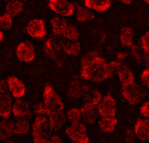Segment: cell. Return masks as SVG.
Here are the masks:
<instances>
[{"label":"cell","mask_w":149,"mask_h":143,"mask_svg":"<svg viewBox=\"0 0 149 143\" xmlns=\"http://www.w3.org/2000/svg\"><path fill=\"white\" fill-rule=\"evenodd\" d=\"M117 122V119L114 117H102L99 121V126L104 133H111L114 130Z\"/></svg>","instance_id":"603a6c76"},{"label":"cell","mask_w":149,"mask_h":143,"mask_svg":"<svg viewBox=\"0 0 149 143\" xmlns=\"http://www.w3.org/2000/svg\"><path fill=\"white\" fill-rule=\"evenodd\" d=\"M4 143H15L14 142H13V141H12L11 140H8V141H6Z\"/></svg>","instance_id":"7bdbcfd3"},{"label":"cell","mask_w":149,"mask_h":143,"mask_svg":"<svg viewBox=\"0 0 149 143\" xmlns=\"http://www.w3.org/2000/svg\"><path fill=\"white\" fill-rule=\"evenodd\" d=\"M122 93L124 99L131 105L139 104L143 101L146 92L142 87L134 82L122 86Z\"/></svg>","instance_id":"5b68a950"},{"label":"cell","mask_w":149,"mask_h":143,"mask_svg":"<svg viewBox=\"0 0 149 143\" xmlns=\"http://www.w3.org/2000/svg\"><path fill=\"white\" fill-rule=\"evenodd\" d=\"M7 85L10 92L15 98H22L25 95L26 88L22 81L15 76H10L7 80Z\"/></svg>","instance_id":"4fadbf2b"},{"label":"cell","mask_w":149,"mask_h":143,"mask_svg":"<svg viewBox=\"0 0 149 143\" xmlns=\"http://www.w3.org/2000/svg\"><path fill=\"white\" fill-rule=\"evenodd\" d=\"M22 1H26V0H22Z\"/></svg>","instance_id":"7dc6e473"},{"label":"cell","mask_w":149,"mask_h":143,"mask_svg":"<svg viewBox=\"0 0 149 143\" xmlns=\"http://www.w3.org/2000/svg\"><path fill=\"white\" fill-rule=\"evenodd\" d=\"M134 31L132 28L124 27L122 28L120 33V40L123 47L129 48L133 45Z\"/></svg>","instance_id":"44dd1931"},{"label":"cell","mask_w":149,"mask_h":143,"mask_svg":"<svg viewBox=\"0 0 149 143\" xmlns=\"http://www.w3.org/2000/svg\"><path fill=\"white\" fill-rule=\"evenodd\" d=\"M47 143H63V141L59 136L54 135L50 137Z\"/></svg>","instance_id":"74e56055"},{"label":"cell","mask_w":149,"mask_h":143,"mask_svg":"<svg viewBox=\"0 0 149 143\" xmlns=\"http://www.w3.org/2000/svg\"><path fill=\"white\" fill-rule=\"evenodd\" d=\"M49 7L59 15L68 17L74 14V5L67 0H49Z\"/></svg>","instance_id":"9c48e42d"},{"label":"cell","mask_w":149,"mask_h":143,"mask_svg":"<svg viewBox=\"0 0 149 143\" xmlns=\"http://www.w3.org/2000/svg\"><path fill=\"white\" fill-rule=\"evenodd\" d=\"M12 121L5 119L0 122V135L2 140L8 138L13 134Z\"/></svg>","instance_id":"83f0119b"},{"label":"cell","mask_w":149,"mask_h":143,"mask_svg":"<svg viewBox=\"0 0 149 143\" xmlns=\"http://www.w3.org/2000/svg\"><path fill=\"white\" fill-rule=\"evenodd\" d=\"M80 110L81 119L84 123L93 124L97 121L99 114L95 106L85 103L81 108Z\"/></svg>","instance_id":"5bb4252c"},{"label":"cell","mask_w":149,"mask_h":143,"mask_svg":"<svg viewBox=\"0 0 149 143\" xmlns=\"http://www.w3.org/2000/svg\"><path fill=\"white\" fill-rule=\"evenodd\" d=\"M50 22L53 33L61 36L69 24L66 19L58 16L52 18Z\"/></svg>","instance_id":"d6986e66"},{"label":"cell","mask_w":149,"mask_h":143,"mask_svg":"<svg viewBox=\"0 0 149 143\" xmlns=\"http://www.w3.org/2000/svg\"><path fill=\"white\" fill-rule=\"evenodd\" d=\"M5 81H0V116L8 119L11 114L12 99Z\"/></svg>","instance_id":"8992f818"},{"label":"cell","mask_w":149,"mask_h":143,"mask_svg":"<svg viewBox=\"0 0 149 143\" xmlns=\"http://www.w3.org/2000/svg\"><path fill=\"white\" fill-rule=\"evenodd\" d=\"M75 7L76 8V20L78 22H84L88 20H93L95 17L94 13L89 11L84 7L75 3Z\"/></svg>","instance_id":"d4e9b609"},{"label":"cell","mask_w":149,"mask_h":143,"mask_svg":"<svg viewBox=\"0 0 149 143\" xmlns=\"http://www.w3.org/2000/svg\"><path fill=\"white\" fill-rule=\"evenodd\" d=\"M66 115L68 121L72 124L79 123L81 119L80 110L76 108H72L69 110Z\"/></svg>","instance_id":"f546056e"},{"label":"cell","mask_w":149,"mask_h":143,"mask_svg":"<svg viewBox=\"0 0 149 143\" xmlns=\"http://www.w3.org/2000/svg\"><path fill=\"white\" fill-rule=\"evenodd\" d=\"M43 97L46 114L50 115L62 112L65 105L62 99L51 85L47 84L44 90Z\"/></svg>","instance_id":"3957f363"},{"label":"cell","mask_w":149,"mask_h":143,"mask_svg":"<svg viewBox=\"0 0 149 143\" xmlns=\"http://www.w3.org/2000/svg\"><path fill=\"white\" fill-rule=\"evenodd\" d=\"M66 39L63 36L53 33L46 40L45 44L44 50L45 54L56 62L58 65L59 63L61 64L59 57L61 52L60 50H63V46Z\"/></svg>","instance_id":"277c9868"},{"label":"cell","mask_w":149,"mask_h":143,"mask_svg":"<svg viewBox=\"0 0 149 143\" xmlns=\"http://www.w3.org/2000/svg\"><path fill=\"white\" fill-rule=\"evenodd\" d=\"M12 19L9 15L5 13L0 16V29L2 30H8L11 28Z\"/></svg>","instance_id":"4dcf8cb0"},{"label":"cell","mask_w":149,"mask_h":143,"mask_svg":"<svg viewBox=\"0 0 149 143\" xmlns=\"http://www.w3.org/2000/svg\"><path fill=\"white\" fill-rule=\"evenodd\" d=\"M144 52L141 47L138 45L132 46L131 53L132 56L139 63L143 62Z\"/></svg>","instance_id":"1f68e13d"},{"label":"cell","mask_w":149,"mask_h":143,"mask_svg":"<svg viewBox=\"0 0 149 143\" xmlns=\"http://www.w3.org/2000/svg\"><path fill=\"white\" fill-rule=\"evenodd\" d=\"M141 48L144 51L149 53V31L146 32L141 38Z\"/></svg>","instance_id":"d6a6232c"},{"label":"cell","mask_w":149,"mask_h":143,"mask_svg":"<svg viewBox=\"0 0 149 143\" xmlns=\"http://www.w3.org/2000/svg\"><path fill=\"white\" fill-rule=\"evenodd\" d=\"M52 129L45 116H37L32 126V135L34 143H46L51 135Z\"/></svg>","instance_id":"7a4b0ae2"},{"label":"cell","mask_w":149,"mask_h":143,"mask_svg":"<svg viewBox=\"0 0 149 143\" xmlns=\"http://www.w3.org/2000/svg\"><path fill=\"white\" fill-rule=\"evenodd\" d=\"M62 36L70 41H76L79 38V34L76 27L73 24H69Z\"/></svg>","instance_id":"f1b7e54d"},{"label":"cell","mask_w":149,"mask_h":143,"mask_svg":"<svg viewBox=\"0 0 149 143\" xmlns=\"http://www.w3.org/2000/svg\"><path fill=\"white\" fill-rule=\"evenodd\" d=\"M140 112L143 116L149 118V101L142 105L140 108Z\"/></svg>","instance_id":"e575fe53"},{"label":"cell","mask_w":149,"mask_h":143,"mask_svg":"<svg viewBox=\"0 0 149 143\" xmlns=\"http://www.w3.org/2000/svg\"><path fill=\"white\" fill-rule=\"evenodd\" d=\"M109 63L98 52L90 51L81 59V77L93 82H102L112 76Z\"/></svg>","instance_id":"6da1fadb"},{"label":"cell","mask_w":149,"mask_h":143,"mask_svg":"<svg viewBox=\"0 0 149 143\" xmlns=\"http://www.w3.org/2000/svg\"><path fill=\"white\" fill-rule=\"evenodd\" d=\"M120 1L125 4H131L133 0H120Z\"/></svg>","instance_id":"60d3db41"},{"label":"cell","mask_w":149,"mask_h":143,"mask_svg":"<svg viewBox=\"0 0 149 143\" xmlns=\"http://www.w3.org/2000/svg\"><path fill=\"white\" fill-rule=\"evenodd\" d=\"M24 8V4L20 0H12L7 2L5 6L6 13L11 17L15 16L20 14Z\"/></svg>","instance_id":"cb8c5ba5"},{"label":"cell","mask_w":149,"mask_h":143,"mask_svg":"<svg viewBox=\"0 0 149 143\" xmlns=\"http://www.w3.org/2000/svg\"><path fill=\"white\" fill-rule=\"evenodd\" d=\"M85 6L88 8L103 12L109 8L111 5L110 0H85Z\"/></svg>","instance_id":"ac0fdd59"},{"label":"cell","mask_w":149,"mask_h":143,"mask_svg":"<svg viewBox=\"0 0 149 143\" xmlns=\"http://www.w3.org/2000/svg\"><path fill=\"white\" fill-rule=\"evenodd\" d=\"M83 98L85 103L95 107L98 106L102 99V95L97 89H92L91 88Z\"/></svg>","instance_id":"484cf974"},{"label":"cell","mask_w":149,"mask_h":143,"mask_svg":"<svg viewBox=\"0 0 149 143\" xmlns=\"http://www.w3.org/2000/svg\"><path fill=\"white\" fill-rule=\"evenodd\" d=\"M2 139L1 136V135H0V142L2 141Z\"/></svg>","instance_id":"bcb514c9"},{"label":"cell","mask_w":149,"mask_h":143,"mask_svg":"<svg viewBox=\"0 0 149 143\" xmlns=\"http://www.w3.org/2000/svg\"><path fill=\"white\" fill-rule=\"evenodd\" d=\"M126 56H127V55L125 53L120 52V53H118V55H117V57L119 59H125Z\"/></svg>","instance_id":"ab89813d"},{"label":"cell","mask_w":149,"mask_h":143,"mask_svg":"<svg viewBox=\"0 0 149 143\" xmlns=\"http://www.w3.org/2000/svg\"><path fill=\"white\" fill-rule=\"evenodd\" d=\"M12 112L17 117H25L31 116L30 109L29 103L24 100L18 99L12 106Z\"/></svg>","instance_id":"2e32d148"},{"label":"cell","mask_w":149,"mask_h":143,"mask_svg":"<svg viewBox=\"0 0 149 143\" xmlns=\"http://www.w3.org/2000/svg\"><path fill=\"white\" fill-rule=\"evenodd\" d=\"M136 135L134 131L132 129H128L126 132L125 141L127 143H132L134 142Z\"/></svg>","instance_id":"d590c367"},{"label":"cell","mask_w":149,"mask_h":143,"mask_svg":"<svg viewBox=\"0 0 149 143\" xmlns=\"http://www.w3.org/2000/svg\"><path fill=\"white\" fill-rule=\"evenodd\" d=\"M90 89L91 87L87 83L81 82L79 80H74L69 85L67 94L72 98L83 97Z\"/></svg>","instance_id":"7c38bea8"},{"label":"cell","mask_w":149,"mask_h":143,"mask_svg":"<svg viewBox=\"0 0 149 143\" xmlns=\"http://www.w3.org/2000/svg\"><path fill=\"white\" fill-rule=\"evenodd\" d=\"M65 132L74 143H89L86 128L82 123H79L72 124L66 129Z\"/></svg>","instance_id":"52a82bcc"},{"label":"cell","mask_w":149,"mask_h":143,"mask_svg":"<svg viewBox=\"0 0 149 143\" xmlns=\"http://www.w3.org/2000/svg\"><path fill=\"white\" fill-rule=\"evenodd\" d=\"M144 2L147 3H149V0H143Z\"/></svg>","instance_id":"ee69618b"},{"label":"cell","mask_w":149,"mask_h":143,"mask_svg":"<svg viewBox=\"0 0 149 143\" xmlns=\"http://www.w3.org/2000/svg\"><path fill=\"white\" fill-rule=\"evenodd\" d=\"M136 136L143 142H149V120L139 118L134 129Z\"/></svg>","instance_id":"9a60e30c"},{"label":"cell","mask_w":149,"mask_h":143,"mask_svg":"<svg viewBox=\"0 0 149 143\" xmlns=\"http://www.w3.org/2000/svg\"><path fill=\"white\" fill-rule=\"evenodd\" d=\"M3 1H6V2H9V1H12V0H3Z\"/></svg>","instance_id":"f6af8a7d"},{"label":"cell","mask_w":149,"mask_h":143,"mask_svg":"<svg viewBox=\"0 0 149 143\" xmlns=\"http://www.w3.org/2000/svg\"><path fill=\"white\" fill-rule=\"evenodd\" d=\"M141 79L145 86L149 87V69H146L143 72Z\"/></svg>","instance_id":"8d00e7d4"},{"label":"cell","mask_w":149,"mask_h":143,"mask_svg":"<svg viewBox=\"0 0 149 143\" xmlns=\"http://www.w3.org/2000/svg\"><path fill=\"white\" fill-rule=\"evenodd\" d=\"M34 112L38 115H43L46 114V109L44 104L38 103L34 107Z\"/></svg>","instance_id":"836d02e7"},{"label":"cell","mask_w":149,"mask_h":143,"mask_svg":"<svg viewBox=\"0 0 149 143\" xmlns=\"http://www.w3.org/2000/svg\"><path fill=\"white\" fill-rule=\"evenodd\" d=\"M116 74L118 75L119 80L122 85H127L134 82V77L133 72L123 64Z\"/></svg>","instance_id":"ffe728a7"},{"label":"cell","mask_w":149,"mask_h":143,"mask_svg":"<svg viewBox=\"0 0 149 143\" xmlns=\"http://www.w3.org/2000/svg\"><path fill=\"white\" fill-rule=\"evenodd\" d=\"M97 108L99 115L102 117H115L116 111L115 100L110 94H108L102 99Z\"/></svg>","instance_id":"ba28073f"},{"label":"cell","mask_w":149,"mask_h":143,"mask_svg":"<svg viewBox=\"0 0 149 143\" xmlns=\"http://www.w3.org/2000/svg\"><path fill=\"white\" fill-rule=\"evenodd\" d=\"M3 37V33L2 31L0 30V43L1 42Z\"/></svg>","instance_id":"b9f144b4"},{"label":"cell","mask_w":149,"mask_h":143,"mask_svg":"<svg viewBox=\"0 0 149 143\" xmlns=\"http://www.w3.org/2000/svg\"><path fill=\"white\" fill-rule=\"evenodd\" d=\"M12 121V132L15 135H25L29 132L30 125L25 117H17Z\"/></svg>","instance_id":"e0dca14e"},{"label":"cell","mask_w":149,"mask_h":143,"mask_svg":"<svg viewBox=\"0 0 149 143\" xmlns=\"http://www.w3.org/2000/svg\"><path fill=\"white\" fill-rule=\"evenodd\" d=\"M63 50L70 56H78L81 50V44L79 42L66 40L63 47Z\"/></svg>","instance_id":"4316f807"},{"label":"cell","mask_w":149,"mask_h":143,"mask_svg":"<svg viewBox=\"0 0 149 143\" xmlns=\"http://www.w3.org/2000/svg\"><path fill=\"white\" fill-rule=\"evenodd\" d=\"M17 58L22 62L30 63L35 59V48L30 41L20 43L16 49Z\"/></svg>","instance_id":"30bf717a"},{"label":"cell","mask_w":149,"mask_h":143,"mask_svg":"<svg viewBox=\"0 0 149 143\" xmlns=\"http://www.w3.org/2000/svg\"><path fill=\"white\" fill-rule=\"evenodd\" d=\"M143 61L145 62V66L147 69H149V53L144 52Z\"/></svg>","instance_id":"f35d334b"},{"label":"cell","mask_w":149,"mask_h":143,"mask_svg":"<svg viewBox=\"0 0 149 143\" xmlns=\"http://www.w3.org/2000/svg\"><path fill=\"white\" fill-rule=\"evenodd\" d=\"M49 122L52 129H59L65 124L66 115L62 111L49 116Z\"/></svg>","instance_id":"7402d4cb"},{"label":"cell","mask_w":149,"mask_h":143,"mask_svg":"<svg viewBox=\"0 0 149 143\" xmlns=\"http://www.w3.org/2000/svg\"><path fill=\"white\" fill-rule=\"evenodd\" d=\"M26 30L29 35L33 38H42L46 35L45 23L42 19H34L30 21L27 24Z\"/></svg>","instance_id":"8fae6325"}]
</instances>
